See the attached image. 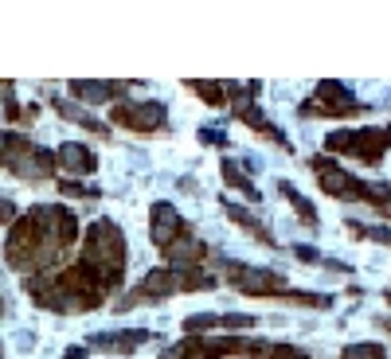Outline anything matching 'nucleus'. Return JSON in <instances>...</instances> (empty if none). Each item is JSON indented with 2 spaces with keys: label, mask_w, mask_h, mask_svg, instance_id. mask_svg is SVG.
<instances>
[{
  "label": "nucleus",
  "mask_w": 391,
  "mask_h": 359,
  "mask_svg": "<svg viewBox=\"0 0 391 359\" xmlns=\"http://www.w3.org/2000/svg\"><path fill=\"white\" fill-rule=\"evenodd\" d=\"M172 227H176V215H172V207H157V215H153V235H157V239H169Z\"/></svg>",
  "instance_id": "f257e3e1"
},
{
  "label": "nucleus",
  "mask_w": 391,
  "mask_h": 359,
  "mask_svg": "<svg viewBox=\"0 0 391 359\" xmlns=\"http://www.w3.org/2000/svg\"><path fill=\"white\" fill-rule=\"evenodd\" d=\"M8 215H12V207H8V204H0V219H8Z\"/></svg>",
  "instance_id": "f03ea898"
}]
</instances>
